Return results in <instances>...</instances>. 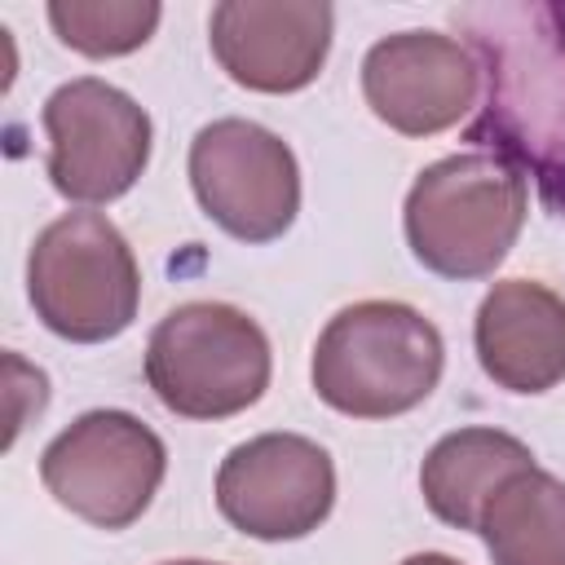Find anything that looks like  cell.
<instances>
[{
  "mask_svg": "<svg viewBox=\"0 0 565 565\" xmlns=\"http://www.w3.org/2000/svg\"><path fill=\"white\" fill-rule=\"evenodd\" d=\"M455 26L481 66V102L463 141L534 181L565 216V0L459 4Z\"/></svg>",
  "mask_w": 565,
  "mask_h": 565,
  "instance_id": "1",
  "label": "cell"
},
{
  "mask_svg": "<svg viewBox=\"0 0 565 565\" xmlns=\"http://www.w3.org/2000/svg\"><path fill=\"white\" fill-rule=\"evenodd\" d=\"M441 331L402 300L344 305L313 344V393L349 419L415 411L441 380Z\"/></svg>",
  "mask_w": 565,
  "mask_h": 565,
  "instance_id": "2",
  "label": "cell"
},
{
  "mask_svg": "<svg viewBox=\"0 0 565 565\" xmlns=\"http://www.w3.org/2000/svg\"><path fill=\"white\" fill-rule=\"evenodd\" d=\"M525 177L486 150H463L428 163L402 207L411 256L437 278H490L525 225Z\"/></svg>",
  "mask_w": 565,
  "mask_h": 565,
  "instance_id": "3",
  "label": "cell"
},
{
  "mask_svg": "<svg viewBox=\"0 0 565 565\" xmlns=\"http://www.w3.org/2000/svg\"><path fill=\"white\" fill-rule=\"evenodd\" d=\"M269 335L225 300L177 305L146 340V384L181 419H230L269 388Z\"/></svg>",
  "mask_w": 565,
  "mask_h": 565,
  "instance_id": "4",
  "label": "cell"
},
{
  "mask_svg": "<svg viewBox=\"0 0 565 565\" xmlns=\"http://www.w3.org/2000/svg\"><path fill=\"white\" fill-rule=\"evenodd\" d=\"M26 296L53 335L71 344H102L132 327L141 305V269L110 216L66 212L31 243Z\"/></svg>",
  "mask_w": 565,
  "mask_h": 565,
  "instance_id": "5",
  "label": "cell"
},
{
  "mask_svg": "<svg viewBox=\"0 0 565 565\" xmlns=\"http://www.w3.org/2000/svg\"><path fill=\"white\" fill-rule=\"evenodd\" d=\"M168 472L163 437L132 411H84L40 455L44 490L97 530L141 521Z\"/></svg>",
  "mask_w": 565,
  "mask_h": 565,
  "instance_id": "6",
  "label": "cell"
},
{
  "mask_svg": "<svg viewBox=\"0 0 565 565\" xmlns=\"http://www.w3.org/2000/svg\"><path fill=\"white\" fill-rule=\"evenodd\" d=\"M40 124L49 132V181L71 203H115L150 163L154 128L146 106L97 75L53 88Z\"/></svg>",
  "mask_w": 565,
  "mask_h": 565,
  "instance_id": "7",
  "label": "cell"
},
{
  "mask_svg": "<svg viewBox=\"0 0 565 565\" xmlns=\"http://www.w3.org/2000/svg\"><path fill=\"white\" fill-rule=\"evenodd\" d=\"M190 190L203 216L238 243H274L300 212L291 146L252 119H212L194 132Z\"/></svg>",
  "mask_w": 565,
  "mask_h": 565,
  "instance_id": "8",
  "label": "cell"
},
{
  "mask_svg": "<svg viewBox=\"0 0 565 565\" xmlns=\"http://www.w3.org/2000/svg\"><path fill=\"white\" fill-rule=\"evenodd\" d=\"M216 508L247 539H305L335 508V463L300 433L247 437L216 468Z\"/></svg>",
  "mask_w": 565,
  "mask_h": 565,
  "instance_id": "9",
  "label": "cell"
},
{
  "mask_svg": "<svg viewBox=\"0 0 565 565\" xmlns=\"http://www.w3.org/2000/svg\"><path fill=\"white\" fill-rule=\"evenodd\" d=\"M362 97L393 132L433 137L455 128L481 102V66L455 35L397 31L366 49Z\"/></svg>",
  "mask_w": 565,
  "mask_h": 565,
  "instance_id": "10",
  "label": "cell"
},
{
  "mask_svg": "<svg viewBox=\"0 0 565 565\" xmlns=\"http://www.w3.org/2000/svg\"><path fill=\"white\" fill-rule=\"evenodd\" d=\"M335 9L322 0H221L207 18L212 57L252 93H300L331 53Z\"/></svg>",
  "mask_w": 565,
  "mask_h": 565,
  "instance_id": "11",
  "label": "cell"
},
{
  "mask_svg": "<svg viewBox=\"0 0 565 565\" xmlns=\"http://www.w3.org/2000/svg\"><path fill=\"white\" fill-rule=\"evenodd\" d=\"M481 371L508 393H547L565 380V296L534 278L494 282L472 318Z\"/></svg>",
  "mask_w": 565,
  "mask_h": 565,
  "instance_id": "12",
  "label": "cell"
},
{
  "mask_svg": "<svg viewBox=\"0 0 565 565\" xmlns=\"http://www.w3.org/2000/svg\"><path fill=\"white\" fill-rule=\"evenodd\" d=\"M530 463V446L503 428H455L424 455L419 494L450 530H477L490 494Z\"/></svg>",
  "mask_w": 565,
  "mask_h": 565,
  "instance_id": "13",
  "label": "cell"
},
{
  "mask_svg": "<svg viewBox=\"0 0 565 565\" xmlns=\"http://www.w3.org/2000/svg\"><path fill=\"white\" fill-rule=\"evenodd\" d=\"M477 534L494 565H565V481L539 463L512 472L481 508Z\"/></svg>",
  "mask_w": 565,
  "mask_h": 565,
  "instance_id": "14",
  "label": "cell"
},
{
  "mask_svg": "<svg viewBox=\"0 0 565 565\" xmlns=\"http://www.w3.org/2000/svg\"><path fill=\"white\" fill-rule=\"evenodd\" d=\"M163 9L154 0H53L49 4V26L53 35L84 53V57H124L137 53Z\"/></svg>",
  "mask_w": 565,
  "mask_h": 565,
  "instance_id": "15",
  "label": "cell"
},
{
  "mask_svg": "<svg viewBox=\"0 0 565 565\" xmlns=\"http://www.w3.org/2000/svg\"><path fill=\"white\" fill-rule=\"evenodd\" d=\"M402 565H459V561L446 556V552H415V556H406Z\"/></svg>",
  "mask_w": 565,
  "mask_h": 565,
  "instance_id": "16",
  "label": "cell"
},
{
  "mask_svg": "<svg viewBox=\"0 0 565 565\" xmlns=\"http://www.w3.org/2000/svg\"><path fill=\"white\" fill-rule=\"evenodd\" d=\"M163 565H216V561H163Z\"/></svg>",
  "mask_w": 565,
  "mask_h": 565,
  "instance_id": "17",
  "label": "cell"
}]
</instances>
